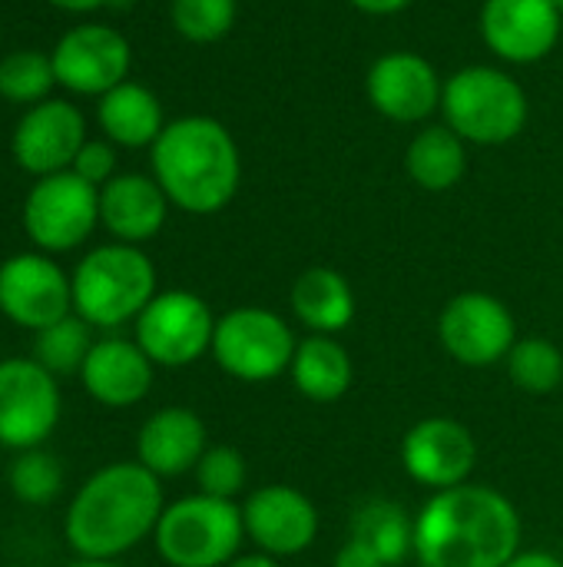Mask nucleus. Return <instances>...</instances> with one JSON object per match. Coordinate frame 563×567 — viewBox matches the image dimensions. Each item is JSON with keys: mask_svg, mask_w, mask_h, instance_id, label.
Segmentation results:
<instances>
[{"mask_svg": "<svg viewBox=\"0 0 563 567\" xmlns=\"http://www.w3.org/2000/svg\"><path fill=\"white\" fill-rule=\"evenodd\" d=\"M521 551V515L491 485L431 492L415 515V555L421 567H504Z\"/></svg>", "mask_w": 563, "mask_h": 567, "instance_id": "nucleus-1", "label": "nucleus"}, {"mask_svg": "<svg viewBox=\"0 0 563 567\" xmlns=\"http://www.w3.org/2000/svg\"><path fill=\"white\" fill-rule=\"evenodd\" d=\"M163 515L159 478L139 462L96 472L70 505L66 542L86 561H113L156 532Z\"/></svg>", "mask_w": 563, "mask_h": 567, "instance_id": "nucleus-2", "label": "nucleus"}, {"mask_svg": "<svg viewBox=\"0 0 563 567\" xmlns=\"http://www.w3.org/2000/svg\"><path fill=\"white\" fill-rule=\"evenodd\" d=\"M153 150V179L173 206L192 216L226 209L242 183V156L232 133L212 116L166 123Z\"/></svg>", "mask_w": 563, "mask_h": 567, "instance_id": "nucleus-3", "label": "nucleus"}, {"mask_svg": "<svg viewBox=\"0 0 563 567\" xmlns=\"http://www.w3.org/2000/svg\"><path fill=\"white\" fill-rule=\"evenodd\" d=\"M441 113L465 143L504 146L524 133L531 103L511 73L478 63L445 80Z\"/></svg>", "mask_w": 563, "mask_h": 567, "instance_id": "nucleus-4", "label": "nucleus"}, {"mask_svg": "<svg viewBox=\"0 0 563 567\" xmlns=\"http://www.w3.org/2000/svg\"><path fill=\"white\" fill-rule=\"evenodd\" d=\"M73 309L96 329H116L156 296V269L149 256L129 243L100 246L73 272Z\"/></svg>", "mask_w": 563, "mask_h": 567, "instance_id": "nucleus-5", "label": "nucleus"}, {"mask_svg": "<svg viewBox=\"0 0 563 567\" xmlns=\"http://www.w3.org/2000/svg\"><path fill=\"white\" fill-rule=\"evenodd\" d=\"M153 538L169 567H226L239 558L246 538L242 508L199 492L163 508Z\"/></svg>", "mask_w": 563, "mask_h": 567, "instance_id": "nucleus-6", "label": "nucleus"}, {"mask_svg": "<svg viewBox=\"0 0 563 567\" xmlns=\"http://www.w3.org/2000/svg\"><path fill=\"white\" fill-rule=\"evenodd\" d=\"M295 349V332L279 312L262 306H242L216 319L209 352L226 375L259 385L289 372Z\"/></svg>", "mask_w": 563, "mask_h": 567, "instance_id": "nucleus-7", "label": "nucleus"}, {"mask_svg": "<svg viewBox=\"0 0 563 567\" xmlns=\"http://www.w3.org/2000/svg\"><path fill=\"white\" fill-rule=\"evenodd\" d=\"M216 319L212 309L186 289L156 292L136 319V346L153 365L183 369L199 362L212 349Z\"/></svg>", "mask_w": 563, "mask_h": 567, "instance_id": "nucleus-8", "label": "nucleus"}, {"mask_svg": "<svg viewBox=\"0 0 563 567\" xmlns=\"http://www.w3.org/2000/svg\"><path fill=\"white\" fill-rule=\"evenodd\" d=\"M438 339L455 362L468 369H488L504 362L514 349L518 322L498 296L471 289L445 302L438 316Z\"/></svg>", "mask_w": 563, "mask_h": 567, "instance_id": "nucleus-9", "label": "nucleus"}, {"mask_svg": "<svg viewBox=\"0 0 563 567\" xmlns=\"http://www.w3.org/2000/svg\"><path fill=\"white\" fill-rule=\"evenodd\" d=\"M100 219V193L73 169L40 176L23 203L27 236L46 252H66L80 246Z\"/></svg>", "mask_w": 563, "mask_h": 567, "instance_id": "nucleus-10", "label": "nucleus"}, {"mask_svg": "<svg viewBox=\"0 0 563 567\" xmlns=\"http://www.w3.org/2000/svg\"><path fill=\"white\" fill-rule=\"evenodd\" d=\"M60 419V389L37 359L0 362V445L37 449Z\"/></svg>", "mask_w": 563, "mask_h": 567, "instance_id": "nucleus-11", "label": "nucleus"}, {"mask_svg": "<svg viewBox=\"0 0 563 567\" xmlns=\"http://www.w3.org/2000/svg\"><path fill=\"white\" fill-rule=\"evenodd\" d=\"M246 538L272 558H295L319 538L315 502L292 485H262L242 502Z\"/></svg>", "mask_w": 563, "mask_h": 567, "instance_id": "nucleus-12", "label": "nucleus"}, {"mask_svg": "<svg viewBox=\"0 0 563 567\" xmlns=\"http://www.w3.org/2000/svg\"><path fill=\"white\" fill-rule=\"evenodd\" d=\"M478 462V442L468 425L431 415L415 422L402 439V468L415 485L431 492L458 488L471 478Z\"/></svg>", "mask_w": 563, "mask_h": 567, "instance_id": "nucleus-13", "label": "nucleus"}, {"mask_svg": "<svg viewBox=\"0 0 563 567\" xmlns=\"http://www.w3.org/2000/svg\"><path fill=\"white\" fill-rule=\"evenodd\" d=\"M445 80L435 63L415 50L382 53L365 76L368 103L392 123H425L435 110H441Z\"/></svg>", "mask_w": 563, "mask_h": 567, "instance_id": "nucleus-14", "label": "nucleus"}, {"mask_svg": "<svg viewBox=\"0 0 563 567\" xmlns=\"http://www.w3.org/2000/svg\"><path fill=\"white\" fill-rule=\"evenodd\" d=\"M56 83H63L73 93L103 96L113 86H119L129 73V40L103 23H80L60 37V43L50 53Z\"/></svg>", "mask_w": 563, "mask_h": 567, "instance_id": "nucleus-15", "label": "nucleus"}, {"mask_svg": "<svg viewBox=\"0 0 563 567\" xmlns=\"http://www.w3.org/2000/svg\"><path fill=\"white\" fill-rule=\"evenodd\" d=\"M73 282L56 262L37 252L13 256L0 266V312L23 329H46L70 316Z\"/></svg>", "mask_w": 563, "mask_h": 567, "instance_id": "nucleus-16", "label": "nucleus"}, {"mask_svg": "<svg viewBox=\"0 0 563 567\" xmlns=\"http://www.w3.org/2000/svg\"><path fill=\"white\" fill-rule=\"evenodd\" d=\"M478 23L494 56L528 66L554 53L563 13L554 0H484Z\"/></svg>", "mask_w": 563, "mask_h": 567, "instance_id": "nucleus-17", "label": "nucleus"}, {"mask_svg": "<svg viewBox=\"0 0 563 567\" xmlns=\"http://www.w3.org/2000/svg\"><path fill=\"white\" fill-rule=\"evenodd\" d=\"M86 143L83 113L66 100L33 103L13 130V156L33 176H53L73 166Z\"/></svg>", "mask_w": 563, "mask_h": 567, "instance_id": "nucleus-18", "label": "nucleus"}, {"mask_svg": "<svg viewBox=\"0 0 563 567\" xmlns=\"http://www.w3.org/2000/svg\"><path fill=\"white\" fill-rule=\"evenodd\" d=\"M206 425L192 409L169 405L146 419L136 439V458L156 478H176L196 472L206 455Z\"/></svg>", "mask_w": 563, "mask_h": 567, "instance_id": "nucleus-19", "label": "nucleus"}, {"mask_svg": "<svg viewBox=\"0 0 563 567\" xmlns=\"http://www.w3.org/2000/svg\"><path fill=\"white\" fill-rule=\"evenodd\" d=\"M83 385L86 392L110 405V409H126L146 399L153 389V362L149 355L126 339H103L90 349L83 369Z\"/></svg>", "mask_w": 563, "mask_h": 567, "instance_id": "nucleus-20", "label": "nucleus"}, {"mask_svg": "<svg viewBox=\"0 0 563 567\" xmlns=\"http://www.w3.org/2000/svg\"><path fill=\"white\" fill-rule=\"evenodd\" d=\"M169 213V196L163 186L139 173L113 176L106 186H100V223L119 239V243H146L153 239Z\"/></svg>", "mask_w": 563, "mask_h": 567, "instance_id": "nucleus-21", "label": "nucleus"}, {"mask_svg": "<svg viewBox=\"0 0 563 567\" xmlns=\"http://www.w3.org/2000/svg\"><path fill=\"white\" fill-rule=\"evenodd\" d=\"M289 306L312 336H338L355 319V292L348 279L332 266H312L295 276Z\"/></svg>", "mask_w": 563, "mask_h": 567, "instance_id": "nucleus-22", "label": "nucleus"}, {"mask_svg": "<svg viewBox=\"0 0 563 567\" xmlns=\"http://www.w3.org/2000/svg\"><path fill=\"white\" fill-rule=\"evenodd\" d=\"M96 116H100L103 133L113 143L129 146V150L153 146L159 140V133L166 130L163 103L156 100V93L146 90L143 83H129V80H123L119 86H113L110 93L100 96Z\"/></svg>", "mask_w": 563, "mask_h": 567, "instance_id": "nucleus-23", "label": "nucleus"}, {"mask_svg": "<svg viewBox=\"0 0 563 567\" xmlns=\"http://www.w3.org/2000/svg\"><path fill=\"white\" fill-rule=\"evenodd\" d=\"M292 385L319 405L338 402L355 379V365L348 349L335 336H309L299 342L295 359L289 365Z\"/></svg>", "mask_w": 563, "mask_h": 567, "instance_id": "nucleus-24", "label": "nucleus"}, {"mask_svg": "<svg viewBox=\"0 0 563 567\" xmlns=\"http://www.w3.org/2000/svg\"><path fill=\"white\" fill-rule=\"evenodd\" d=\"M405 166H408V176L428 193L455 189L468 169L465 140L448 123H428L408 143Z\"/></svg>", "mask_w": 563, "mask_h": 567, "instance_id": "nucleus-25", "label": "nucleus"}, {"mask_svg": "<svg viewBox=\"0 0 563 567\" xmlns=\"http://www.w3.org/2000/svg\"><path fill=\"white\" fill-rule=\"evenodd\" d=\"M348 538L372 548L385 567H395L415 551V518L392 498H372L352 515Z\"/></svg>", "mask_w": 563, "mask_h": 567, "instance_id": "nucleus-26", "label": "nucleus"}, {"mask_svg": "<svg viewBox=\"0 0 563 567\" xmlns=\"http://www.w3.org/2000/svg\"><path fill=\"white\" fill-rule=\"evenodd\" d=\"M504 362L508 379L528 395H548L563 382V352L551 339H518Z\"/></svg>", "mask_w": 563, "mask_h": 567, "instance_id": "nucleus-27", "label": "nucleus"}, {"mask_svg": "<svg viewBox=\"0 0 563 567\" xmlns=\"http://www.w3.org/2000/svg\"><path fill=\"white\" fill-rule=\"evenodd\" d=\"M93 346L96 342L90 339V322L80 319V316H66V319H60V322H53V326L37 332L33 355H37V362L50 375L53 372L66 375V372H80L83 369V362H86Z\"/></svg>", "mask_w": 563, "mask_h": 567, "instance_id": "nucleus-28", "label": "nucleus"}, {"mask_svg": "<svg viewBox=\"0 0 563 567\" xmlns=\"http://www.w3.org/2000/svg\"><path fill=\"white\" fill-rule=\"evenodd\" d=\"M53 83V60L37 50H17L0 60V96L10 103H40Z\"/></svg>", "mask_w": 563, "mask_h": 567, "instance_id": "nucleus-29", "label": "nucleus"}, {"mask_svg": "<svg viewBox=\"0 0 563 567\" xmlns=\"http://www.w3.org/2000/svg\"><path fill=\"white\" fill-rule=\"evenodd\" d=\"M239 0H173V27L192 43H216L236 27Z\"/></svg>", "mask_w": 563, "mask_h": 567, "instance_id": "nucleus-30", "label": "nucleus"}, {"mask_svg": "<svg viewBox=\"0 0 563 567\" xmlns=\"http://www.w3.org/2000/svg\"><path fill=\"white\" fill-rule=\"evenodd\" d=\"M63 485V468L50 452L40 449H27L13 468H10V488L20 502L27 505H46L60 495Z\"/></svg>", "mask_w": 563, "mask_h": 567, "instance_id": "nucleus-31", "label": "nucleus"}, {"mask_svg": "<svg viewBox=\"0 0 563 567\" xmlns=\"http://www.w3.org/2000/svg\"><path fill=\"white\" fill-rule=\"evenodd\" d=\"M196 485L202 495L236 502V495L246 488V458L232 445L206 449V455L196 465Z\"/></svg>", "mask_w": 563, "mask_h": 567, "instance_id": "nucleus-32", "label": "nucleus"}, {"mask_svg": "<svg viewBox=\"0 0 563 567\" xmlns=\"http://www.w3.org/2000/svg\"><path fill=\"white\" fill-rule=\"evenodd\" d=\"M80 179H86L90 186H106L113 179V169H116V153L110 143H96V140H86L70 166Z\"/></svg>", "mask_w": 563, "mask_h": 567, "instance_id": "nucleus-33", "label": "nucleus"}, {"mask_svg": "<svg viewBox=\"0 0 563 567\" xmlns=\"http://www.w3.org/2000/svg\"><path fill=\"white\" fill-rule=\"evenodd\" d=\"M332 567H385V561H382L372 548H365L362 542L345 538V545L335 551V561H332Z\"/></svg>", "mask_w": 563, "mask_h": 567, "instance_id": "nucleus-34", "label": "nucleus"}, {"mask_svg": "<svg viewBox=\"0 0 563 567\" xmlns=\"http://www.w3.org/2000/svg\"><path fill=\"white\" fill-rule=\"evenodd\" d=\"M348 3L372 17H392V13H402L405 7H411L415 0H348Z\"/></svg>", "mask_w": 563, "mask_h": 567, "instance_id": "nucleus-35", "label": "nucleus"}, {"mask_svg": "<svg viewBox=\"0 0 563 567\" xmlns=\"http://www.w3.org/2000/svg\"><path fill=\"white\" fill-rule=\"evenodd\" d=\"M504 567H563V561L551 551H518Z\"/></svg>", "mask_w": 563, "mask_h": 567, "instance_id": "nucleus-36", "label": "nucleus"}, {"mask_svg": "<svg viewBox=\"0 0 563 567\" xmlns=\"http://www.w3.org/2000/svg\"><path fill=\"white\" fill-rule=\"evenodd\" d=\"M226 567H282V565H279V558L256 551V555H239V558H232Z\"/></svg>", "mask_w": 563, "mask_h": 567, "instance_id": "nucleus-37", "label": "nucleus"}, {"mask_svg": "<svg viewBox=\"0 0 563 567\" xmlns=\"http://www.w3.org/2000/svg\"><path fill=\"white\" fill-rule=\"evenodd\" d=\"M46 3H53L60 10H73V13H86V10H96V7H103L110 0H46Z\"/></svg>", "mask_w": 563, "mask_h": 567, "instance_id": "nucleus-38", "label": "nucleus"}, {"mask_svg": "<svg viewBox=\"0 0 563 567\" xmlns=\"http://www.w3.org/2000/svg\"><path fill=\"white\" fill-rule=\"evenodd\" d=\"M73 567H119V565H113V561H80V565H73Z\"/></svg>", "mask_w": 563, "mask_h": 567, "instance_id": "nucleus-39", "label": "nucleus"}, {"mask_svg": "<svg viewBox=\"0 0 563 567\" xmlns=\"http://www.w3.org/2000/svg\"><path fill=\"white\" fill-rule=\"evenodd\" d=\"M554 7H557V10H561V13H563V0H554Z\"/></svg>", "mask_w": 563, "mask_h": 567, "instance_id": "nucleus-40", "label": "nucleus"}]
</instances>
